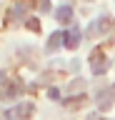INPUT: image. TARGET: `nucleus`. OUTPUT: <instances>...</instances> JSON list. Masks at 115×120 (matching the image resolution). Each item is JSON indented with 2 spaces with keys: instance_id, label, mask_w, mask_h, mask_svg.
I'll list each match as a JSON object with an SVG mask.
<instances>
[{
  "instance_id": "3",
  "label": "nucleus",
  "mask_w": 115,
  "mask_h": 120,
  "mask_svg": "<svg viewBox=\"0 0 115 120\" xmlns=\"http://www.w3.org/2000/svg\"><path fill=\"white\" fill-rule=\"evenodd\" d=\"M95 100H98V110H110V108H113V103H115V90H113V88L100 90Z\"/></svg>"
},
{
  "instance_id": "7",
  "label": "nucleus",
  "mask_w": 115,
  "mask_h": 120,
  "mask_svg": "<svg viewBox=\"0 0 115 120\" xmlns=\"http://www.w3.org/2000/svg\"><path fill=\"white\" fill-rule=\"evenodd\" d=\"M60 45H65V35H63V33H53V35H50V40H48V52L58 50Z\"/></svg>"
},
{
  "instance_id": "8",
  "label": "nucleus",
  "mask_w": 115,
  "mask_h": 120,
  "mask_svg": "<svg viewBox=\"0 0 115 120\" xmlns=\"http://www.w3.org/2000/svg\"><path fill=\"white\" fill-rule=\"evenodd\" d=\"M8 18H10V20H13V18H25V8H23V5H15V8L8 13Z\"/></svg>"
},
{
  "instance_id": "6",
  "label": "nucleus",
  "mask_w": 115,
  "mask_h": 120,
  "mask_svg": "<svg viewBox=\"0 0 115 120\" xmlns=\"http://www.w3.org/2000/svg\"><path fill=\"white\" fill-rule=\"evenodd\" d=\"M55 18H58V22H70L73 20V8L70 5H60L55 10Z\"/></svg>"
},
{
  "instance_id": "9",
  "label": "nucleus",
  "mask_w": 115,
  "mask_h": 120,
  "mask_svg": "<svg viewBox=\"0 0 115 120\" xmlns=\"http://www.w3.org/2000/svg\"><path fill=\"white\" fill-rule=\"evenodd\" d=\"M28 28H30V30H35V33H38V30H40V22L35 20V18H30V20H28Z\"/></svg>"
},
{
  "instance_id": "10",
  "label": "nucleus",
  "mask_w": 115,
  "mask_h": 120,
  "mask_svg": "<svg viewBox=\"0 0 115 120\" xmlns=\"http://www.w3.org/2000/svg\"><path fill=\"white\" fill-rule=\"evenodd\" d=\"M48 95L53 98V100H58V98H60V93H58V88H50V90H48Z\"/></svg>"
},
{
  "instance_id": "4",
  "label": "nucleus",
  "mask_w": 115,
  "mask_h": 120,
  "mask_svg": "<svg viewBox=\"0 0 115 120\" xmlns=\"http://www.w3.org/2000/svg\"><path fill=\"white\" fill-rule=\"evenodd\" d=\"M23 90H25V85H23L20 80H10L8 88L3 90V98H5V100H15V98L23 95Z\"/></svg>"
},
{
  "instance_id": "11",
  "label": "nucleus",
  "mask_w": 115,
  "mask_h": 120,
  "mask_svg": "<svg viewBox=\"0 0 115 120\" xmlns=\"http://www.w3.org/2000/svg\"><path fill=\"white\" fill-rule=\"evenodd\" d=\"M3 80H5V73H3V70H0V82H3Z\"/></svg>"
},
{
  "instance_id": "1",
  "label": "nucleus",
  "mask_w": 115,
  "mask_h": 120,
  "mask_svg": "<svg viewBox=\"0 0 115 120\" xmlns=\"http://www.w3.org/2000/svg\"><path fill=\"white\" fill-rule=\"evenodd\" d=\"M33 110H35L33 103H20L18 108H13V110L8 108V110H5V118H8V120H18V118H20V120H28L33 115Z\"/></svg>"
},
{
  "instance_id": "5",
  "label": "nucleus",
  "mask_w": 115,
  "mask_h": 120,
  "mask_svg": "<svg viewBox=\"0 0 115 120\" xmlns=\"http://www.w3.org/2000/svg\"><path fill=\"white\" fill-rule=\"evenodd\" d=\"M78 45H80V28H78L75 22H73V28L65 33V48H70V50H75Z\"/></svg>"
},
{
  "instance_id": "2",
  "label": "nucleus",
  "mask_w": 115,
  "mask_h": 120,
  "mask_svg": "<svg viewBox=\"0 0 115 120\" xmlns=\"http://www.w3.org/2000/svg\"><path fill=\"white\" fill-rule=\"evenodd\" d=\"M90 70H93L95 75H103V73L108 70V63H105V52L100 50V48H98V50H93V55H90Z\"/></svg>"
}]
</instances>
